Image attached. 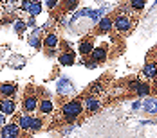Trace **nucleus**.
I'll list each match as a JSON object with an SVG mask.
<instances>
[{
  "mask_svg": "<svg viewBox=\"0 0 157 138\" xmlns=\"http://www.w3.org/2000/svg\"><path fill=\"white\" fill-rule=\"evenodd\" d=\"M81 111H83V104H81L79 101H69V102H65L63 108H62V113H63L65 122H72V120H76Z\"/></svg>",
  "mask_w": 157,
  "mask_h": 138,
  "instance_id": "nucleus-1",
  "label": "nucleus"
},
{
  "mask_svg": "<svg viewBox=\"0 0 157 138\" xmlns=\"http://www.w3.org/2000/svg\"><path fill=\"white\" fill-rule=\"evenodd\" d=\"M42 120L40 119H34V117H31V115H22L20 119H18V127L20 129H24V131H29V129H33V131H36V129H40L42 127Z\"/></svg>",
  "mask_w": 157,
  "mask_h": 138,
  "instance_id": "nucleus-2",
  "label": "nucleus"
},
{
  "mask_svg": "<svg viewBox=\"0 0 157 138\" xmlns=\"http://www.w3.org/2000/svg\"><path fill=\"white\" fill-rule=\"evenodd\" d=\"M134 27V22L128 15H119L116 20H114V29L119 32V34H126V32L132 31Z\"/></svg>",
  "mask_w": 157,
  "mask_h": 138,
  "instance_id": "nucleus-3",
  "label": "nucleus"
},
{
  "mask_svg": "<svg viewBox=\"0 0 157 138\" xmlns=\"http://www.w3.org/2000/svg\"><path fill=\"white\" fill-rule=\"evenodd\" d=\"M18 136H20L18 124H6L0 131V138H18Z\"/></svg>",
  "mask_w": 157,
  "mask_h": 138,
  "instance_id": "nucleus-4",
  "label": "nucleus"
},
{
  "mask_svg": "<svg viewBox=\"0 0 157 138\" xmlns=\"http://www.w3.org/2000/svg\"><path fill=\"white\" fill-rule=\"evenodd\" d=\"M16 111V102L13 99H2L0 101V113L4 115H13Z\"/></svg>",
  "mask_w": 157,
  "mask_h": 138,
  "instance_id": "nucleus-5",
  "label": "nucleus"
},
{
  "mask_svg": "<svg viewBox=\"0 0 157 138\" xmlns=\"http://www.w3.org/2000/svg\"><path fill=\"white\" fill-rule=\"evenodd\" d=\"M101 108V99L99 97H92V95H89L87 99H85V108L83 109H87L89 113H94Z\"/></svg>",
  "mask_w": 157,
  "mask_h": 138,
  "instance_id": "nucleus-6",
  "label": "nucleus"
},
{
  "mask_svg": "<svg viewBox=\"0 0 157 138\" xmlns=\"http://www.w3.org/2000/svg\"><path fill=\"white\" fill-rule=\"evenodd\" d=\"M16 84H11V83H4V84H0V95L2 97H6V99H13L16 95Z\"/></svg>",
  "mask_w": 157,
  "mask_h": 138,
  "instance_id": "nucleus-7",
  "label": "nucleus"
},
{
  "mask_svg": "<svg viewBox=\"0 0 157 138\" xmlns=\"http://www.w3.org/2000/svg\"><path fill=\"white\" fill-rule=\"evenodd\" d=\"M34 109H38V101H36V97L31 93V95H27V97L24 99V111L29 115Z\"/></svg>",
  "mask_w": 157,
  "mask_h": 138,
  "instance_id": "nucleus-8",
  "label": "nucleus"
},
{
  "mask_svg": "<svg viewBox=\"0 0 157 138\" xmlns=\"http://www.w3.org/2000/svg\"><path fill=\"white\" fill-rule=\"evenodd\" d=\"M90 58L94 63H101L107 59V47H96L94 50L90 52Z\"/></svg>",
  "mask_w": 157,
  "mask_h": 138,
  "instance_id": "nucleus-9",
  "label": "nucleus"
},
{
  "mask_svg": "<svg viewBox=\"0 0 157 138\" xmlns=\"http://www.w3.org/2000/svg\"><path fill=\"white\" fill-rule=\"evenodd\" d=\"M143 76L146 77V79H155L157 77V63H154V61L146 63L143 66Z\"/></svg>",
  "mask_w": 157,
  "mask_h": 138,
  "instance_id": "nucleus-10",
  "label": "nucleus"
},
{
  "mask_svg": "<svg viewBox=\"0 0 157 138\" xmlns=\"http://www.w3.org/2000/svg\"><path fill=\"white\" fill-rule=\"evenodd\" d=\"M58 61H60L62 66H71L76 61V56H74V52H62L60 58H58Z\"/></svg>",
  "mask_w": 157,
  "mask_h": 138,
  "instance_id": "nucleus-11",
  "label": "nucleus"
},
{
  "mask_svg": "<svg viewBox=\"0 0 157 138\" xmlns=\"http://www.w3.org/2000/svg\"><path fill=\"white\" fill-rule=\"evenodd\" d=\"M58 43H60V38L54 32H49L47 36L44 38V47H47V48H56Z\"/></svg>",
  "mask_w": 157,
  "mask_h": 138,
  "instance_id": "nucleus-12",
  "label": "nucleus"
},
{
  "mask_svg": "<svg viewBox=\"0 0 157 138\" xmlns=\"http://www.w3.org/2000/svg\"><path fill=\"white\" fill-rule=\"evenodd\" d=\"M92 50H94L92 38H90V40H83V41L79 43V54H81V56H90Z\"/></svg>",
  "mask_w": 157,
  "mask_h": 138,
  "instance_id": "nucleus-13",
  "label": "nucleus"
},
{
  "mask_svg": "<svg viewBox=\"0 0 157 138\" xmlns=\"http://www.w3.org/2000/svg\"><path fill=\"white\" fill-rule=\"evenodd\" d=\"M52 109H54V106H52V102H51L49 99H42V101L38 102V111H40L42 115H49V113H52Z\"/></svg>",
  "mask_w": 157,
  "mask_h": 138,
  "instance_id": "nucleus-14",
  "label": "nucleus"
},
{
  "mask_svg": "<svg viewBox=\"0 0 157 138\" xmlns=\"http://www.w3.org/2000/svg\"><path fill=\"white\" fill-rule=\"evenodd\" d=\"M112 27H114V20L109 18V16L101 18V20H99V23H98V31H99V32H109Z\"/></svg>",
  "mask_w": 157,
  "mask_h": 138,
  "instance_id": "nucleus-15",
  "label": "nucleus"
},
{
  "mask_svg": "<svg viewBox=\"0 0 157 138\" xmlns=\"http://www.w3.org/2000/svg\"><path fill=\"white\" fill-rule=\"evenodd\" d=\"M134 92L137 93L139 97H146V95H150L152 88H150V84H146V83H139V84L136 86V90H134Z\"/></svg>",
  "mask_w": 157,
  "mask_h": 138,
  "instance_id": "nucleus-16",
  "label": "nucleus"
},
{
  "mask_svg": "<svg viewBox=\"0 0 157 138\" xmlns=\"http://www.w3.org/2000/svg\"><path fill=\"white\" fill-rule=\"evenodd\" d=\"M27 11H29V13L33 15V18H34L36 15H40V13H42V4H40V2H31V4H29V7H27Z\"/></svg>",
  "mask_w": 157,
  "mask_h": 138,
  "instance_id": "nucleus-17",
  "label": "nucleus"
},
{
  "mask_svg": "<svg viewBox=\"0 0 157 138\" xmlns=\"http://www.w3.org/2000/svg\"><path fill=\"white\" fill-rule=\"evenodd\" d=\"M144 5H146V4H144V0H132V2H130V7H132V9H136V11H141Z\"/></svg>",
  "mask_w": 157,
  "mask_h": 138,
  "instance_id": "nucleus-18",
  "label": "nucleus"
},
{
  "mask_svg": "<svg viewBox=\"0 0 157 138\" xmlns=\"http://www.w3.org/2000/svg\"><path fill=\"white\" fill-rule=\"evenodd\" d=\"M25 22H22V20H15V31L18 32V34H22V32L25 31Z\"/></svg>",
  "mask_w": 157,
  "mask_h": 138,
  "instance_id": "nucleus-19",
  "label": "nucleus"
},
{
  "mask_svg": "<svg viewBox=\"0 0 157 138\" xmlns=\"http://www.w3.org/2000/svg\"><path fill=\"white\" fill-rule=\"evenodd\" d=\"M29 45L36 47V48H40V41H38V38H36V36H33V38H29Z\"/></svg>",
  "mask_w": 157,
  "mask_h": 138,
  "instance_id": "nucleus-20",
  "label": "nucleus"
},
{
  "mask_svg": "<svg viewBox=\"0 0 157 138\" xmlns=\"http://www.w3.org/2000/svg\"><path fill=\"white\" fill-rule=\"evenodd\" d=\"M65 5H67V9L71 11V9H76V7H78V2H67Z\"/></svg>",
  "mask_w": 157,
  "mask_h": 138,
  "instance_id": "nucleus-21",
  "label": "nucleus"
},
{
  "mask_svg": "<svg viewBox=\"0 0 157 138\" xmlns=\"http://www.w3.org/2000/svg\"><path fill=\"white\" fill-rule=\"evenodd\" d=\"M144 106H148V108H146L148 111H155V104H154V102H146Z\"/></svg>",
  "mask_w": 157,
  "mask_h": 138,
  "instance_id": "nucleus-22",
  "label": "nucleus"
},
{
  "mask_svg": "<svg viewBox=\"0 0 157 138\" xmlns=\"http://www.w3.org/2000/svg\"><path fill=\"white\" fill-rule=\"evenodd\" d=\"M4 126H6V115L0 113V127H4Z\"/></svg>",
  "mask_w": 157,
  "mask_h": 138,
  "instance_id": "nucleus-23",
  "label": "nucleus"
},
{
  "mask_svg": "<svg viewBox=\"0 0 157 138\" xmlns=\"http://www.w3.org/2000/svg\"><path fill=\"white\" fill-rule=\"evenodd\" d=\"M54 5H58V2H54V0H51V2H47V7H49V9H52Z\"/></svg>",
  "mask_w": 157,
  "mask_h": 138,
  "instance_id": "nucleus-24",
  "label": "nucleus"
},
{
  "mask_svg": "<svg viewBox=\"0 0 157 138\" xmlns=\"http://www.w3.org/2000/svg\"><path fill=\"white\" fill-rule=\"evenodd\" d=\"M0 101H2V95H0Z\"/></svg>",
  "mask_w": 157,
  "mask_h": 138,
  "instance_id": "nucleus-25",
  "label": "nucleus"
}]
</instances>
